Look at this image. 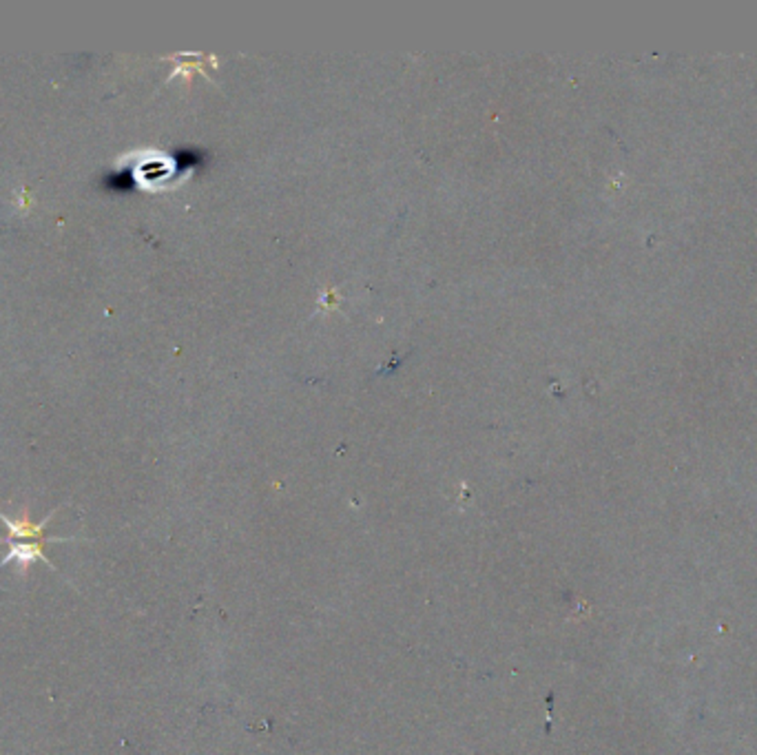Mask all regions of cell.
Instances as JSON below:
<instances>
[{
	"instance_id": "obj_1",
	"label": "cell",
	"mask_w": 757,
	"mask_h": 755,
	"mask_svg": "<svg viewBox=\"0 0 757 755\" xmlns=\"http://www.w3.org/2000/svg\"><path fill=\"white\" fill-rule=\"evenodd\" d=\"M60 510V507H58ZM58 510L49 512L40 523H36V520H32L29 516V510H22L20 516L11 518L7 516L5 512H0V520L5 523V527L9 529V536L7 541H49V543H67V541H76V539H62V536H45V529L47 525L51 523V518L56 516Z\"/></svg>"
},
{
	"instance_id": "obj_2",
	"label": "cell",
	"mask_w": 757,
	"mask_h": 755,
	"mask_svg": "<svg viewBox=\"0 0 757 755\" xmlns=\"http://www.w3.org/2000/svg\"><path fill=\"white\" fill-rule=\"evenodd\" d=\"M5 543L9 545V552L5 554L3 560H0V567L13 562V565L18 567L22 579H27V572H29L34 562L43 560L47 567L58 572V567L45 556V545H49V541H5Z\"/></svg>"
},
{
	"instance_id": "obj_3",
	"label": "cell",
	"mask_w": 757,
	"mask_h": 755,
	"mask_svg": "<svg viewBox=\"0 0 757 755\" xmlns=\"http://www.w3.org/2000/svg\"><path fill=\"white\" fill-rule=\"evenodd\" d=\"M133 158L137 160H131L133 162V177L137 180V184L144 186V188H151V182H158V186L169 180V177L173 175V160L162 155V153H153V158H144V153H133Z\"/></svg>"
}]
</instances>
